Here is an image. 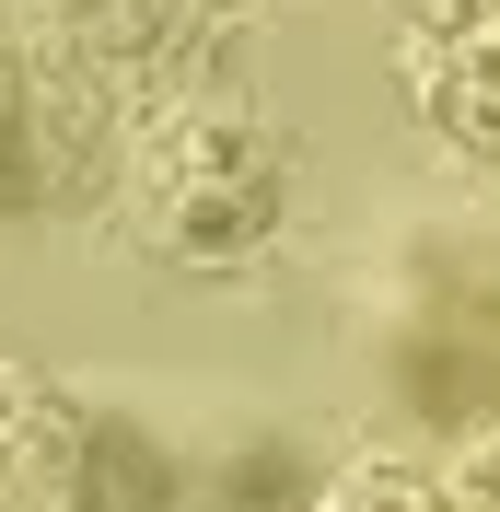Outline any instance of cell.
I'll use <instances>...</instances> for the list:
<instances>
[{
  "instance_id": "5b68a950",
  "label": "cell",
  "mask_w": 500,
  "mask_h": 512,
  "mask_svg": "<svg viewBox=\"0 0 500 512\" xmlns=\"http://www.w3.org/2000/svg\"><path fill=\"white\" fill-rule=\"evenodd\" d=\"M12 187H24V117H12V94H0V210H12Z\"/></svg>"
},
{
  "instance_id": "7a4b0ae2",
  "label": "cell",
  "mask_w": 500,
  "mask_h": 512,
  "mask_svg": "<svg viewBox=\"0 0 500 512\" xmlns=\"http://www.w3.org/2000/svg\"><path fill=\"white\" fill-rule=\"evenodd\" d=\"M396 70L442 140L500 175V0H396Z\"/></svg>"
},
{
  "instance_id": "3957f363",
  "label": "cell",
  "mask_w": 500,
  "mask_h": 512,
  "mask_svg": "<svg viewBox=\"0 0 500 512\" xmlns=\"http://www.w3.org/2000/svg\"><path fill=\"white\" fill-rule=\"evenodd\" d=\"M82 478V431L59 396H35L24 373H0V512H59Z\"/></svg>"
},
{
  "instance_id": "8992f818",
  "label": "cell",
  "mask_w": 500,
  "mask_h": 512,
  "mask_svg": "<svg viewBox=\"0 0 500 512\" xmlns=\"http://www.w3.org/2000/svg\"><path fill=\"white\" fill-rule=\"evenodd\" d=\"M466 512H500V443L477 454V489H466Z\"/></svg>"
},
{
  "instance_id": "277c9868",
  "label": "cell",
  "mask_w": 500,
  "mask_h": 512,
  "mask_svg": "<svg viewBox=\"0 0 500 512\" xmlns=\"http://www.w3.org/2000/svg\"><path fill=\"white\" fill-rule=\"evenodd\" d=\"M326 512H466V489H442L431 466H349Z\"/></svg>"
},
{
  "instance_id": "6da1fadb",
  "label": "cell",
  "mask_w": 500,
  "mask_h": 512,
  "mask_svg": "<svg viewBox=\"0 0 500 512\" xmlns=\"http://www.w3.org/2000/svg\"><path fill=\"white\" fill-rule=\"evenodd\" d=\"M268 222H280V152L245 117L198 105V117H163L140 140V233L175 268H221V256H245Z\"/></svg>"
}]
</instances>
